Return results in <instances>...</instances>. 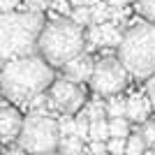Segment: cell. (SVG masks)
I'll use <instances>...</instances> for the list:
<instances>
[{"instance_id":"obj_1","label":"cell","mask_w":155,"mask_h":155,"mask_svg":"<svg viewBox=\"0 0 155 155\" xmlns=\"http://www.w3.org/2000/svg\"><path fill=\"white\" fill-rule=\"evenodd\" d=\"M53 81V67L39 53L5 60L0 70V93L14 104H28L30 97L46 91Z\"/></svg>"},{"instance_id":"obj_2","label":"cell","mask_w":155,"mask_h":155,"mask_svg":"<svg viewBox=\"0 0 155 155\" xmlns=\"http://www.w3.org/2000/svg\"><path fill=\"white\" fill-rule=\"evenodd\" d=\"M42 26V12H0V60L35 53Z\"/></svg>"},{"instance_id":"obj_3","label":"cell","mask_w":155,"mask_h":155,"mask_svg":"<svg viewBox=\"0 0 155 155\" xmlns=\"http://www.w3.org/2000/svg\"><path fill=\"white\" fill-rule=\"evenodd\" d=\"M37 51L51 67H63L70 58L86 51L84 26L74 23L67 16H53L51 23H44L39 30Z\"/></svg>"},{"instance_id":"obj_4","label":"cell","mask_w":155,"mask_h":155,"mask_svg":"<svg viewBox=\"0 0 155 155\" xmlns=\"http://www.w3.org/2000/svg\"><path fill=\"white\" fill-rule=\"evenodd\" d=\"M118 60L137 79H148L155 74V23H134L123 32L118 44Z\"/></svg>"},{"instance_id":"obj_5","label":"cell","mask_w":155,"mask_h":155,"mask_svg":"<svg viewBox=\"0 0 155 155\" xmlns=\"http://www.w3.org/2000/svg\"><path fill=\"white\" fill-rule=\"evenodd\" d=\"M58 120L51 111H32L21 123V132L16 137L21 150L28 153H51L58 146Z\"/></svg>"},{"instance_id":"obj_6","label":"cell","mask_w":155,"mask_h":155,"mask_svg":"<svg viewBox=\"0 0 155 155\" xmlns=\"http://www.w3.org/2000/svg\"><path fill=\"white\" fill-rule=\"evenodd\" d=\"M130 81V72L118 58H102L93 65V72L88 77V84L97 95L109 97L114 93H120Z\"/></svg>"},{"instance_id":"obj_7","label":"cell","mask_w":155,"mask_h":155,"mask_svg":"<svg viewBox=\"0 0 155 155\" xmlns=\"http://www.w3.org/2000/svg\"><path fill=\"white\" fill-rule=\"evenodd\" d=\"M86 102L81 86L72 79H53L49 84V107L60 114H77Z\"/></svg>"},{"instance_id":"obj_8","label":"cell","mask_w":155,"mask_h":155,"mask_svg":"<svg viewBox=\"0 0 155 155\" xmlns=\"http://www.w3.org/2000/svg\"><path fill=\"white\" fill-rule=\"evenodd\" d=\"M21 123L23 118L16 109L12 107H0V141L2 143H9V141H16V137L21 132Z\"/></svg>"},{"instance_id":"obj_9","label":"cell","mask_w":155,"mask_h":155,"mask_svg":"<svg viewBox=\"0 0 155 155\" xmlns=\"http://www.w3.org/2000/svg\"><path fill=\"white\" fill-rule=\"evenodd\" d=\"M93 65H95V60L91 58V53L81 51L74 58L67 60L63 65V70H65V77L67 79H72V81L79 84V81H88V77H91V72H93Z\"/></svg>"},{"instance_id":"obj_10","label":"cell","mask_w":155,"mask_h":155,"mask_svg":"<svg viewBox=\"0 0 155 155\" xmlns=\"http://www.w3.org/2000/svg\"><path fill=\"white\" fill-rule=\"evenodd\" d=\"M148 111H150V100L148 97L139 95V93L125 97V118H130L132 123H143V120L148 118Z\"/></svg>"},{"instance_id":"obj_11","label":"cell","mask_w":155,"mask_h":155,"mask_svg":"<svg viewBox=\"0 0 155 155\" xmlns=\"http://www.w3.org/2000/svg\"><path fill=\"white\" fill-rule=\"evenodd\" d=\"M100 26V46H118L120 44V39H123V28L118 26L116 21H102V23H97Z\"/></svg>"},{"instance_id":"obj_12","label":"cell","mask_w":155,"mask_h":155,"mask_svg":"<svg viewBox=\"0 0 155 155\" xmlns=\"http://www.w3.org/2000/svg\"><path fill=\"white\" fill-rule=\"evenodd\" d=\"M56 148H58L60 153H65V155H77V153H81L86 146H84V141H81L77 134H60Z\"/></svg>"},{"instance_id":"obj_13","label":"cell","mask_w":155,"mask_h":155,"mask_svg":"<svg viewBox=\"0 0 155 155\" xmlns=\"http://www.w3.org/2000/svg\"><path fill=\"white\" fill-rule=\"evenodd\" d=\"M109 139V125L104 118L100 120H91L88 125V141H107Z\"/></svg>"},{"instance_id":"obj_14","label":"cell","mask_w":155,"mask_h":155,"mask_svg":"<svg viewBox=\"0 0 155 155\" xmlns=\"http://www.w3.org/2000/svg\"><path fill=\"white\" fill-rule=\"evenodd\" d=\"M109 125V137H118V139H125L130 134V123L125 116H114L107 120Z\"/></svg>"},{"instance_id":"obj_15","label":"cell","mask_w":155,"mask_h":155,"mask_svg":"<svg viewBox=\"0 0 155 155\" xmlns=\"http://www.w3.org/2000/svg\"><path fill=\"white\" fill-rule=\"evenodd\" d=\"M104 111H107V116L114 118V116H125V97H120L118 93L109 95L107 104H104Z\"/></svg>"},{"instance_id":"obj_16","label":"cell","mask_w":155,"mask_h":155,"mask_svg":"<svg viewBox=\"0 0 155 155\" xmlns=\"http://www.w3.org/2000/svg\"><path fill=\"white\" fill-rule=\"evenodd\" d=\"M88 12H91V23H102V21L109 19V5L104 0H97V2L88 5Z\"/></svg>"},{"instance_id":"obj_17","label":"cell","mask_w":155,"mask_h":155,"mask_svg":"<svg viewBox=\"0 0 155 155\" xmlns=\"http://www.w3.org/2000/svg\"><path fill=\"white\" fill-rule=\"evenodd\" d=\"M143 150H146V143H143V139H141L139 132H132V134L125 137V153L139 155V153H143Z\"/></svg>"},{"instance_id":"obj_18","label":"cell","mask_w":155,"mask_h":155,"mask_svg":"<svg viewBox=\"0 0 155 155\" xmlns=\"http://www.w3.org/2000/svg\"><path fill=\"white\" fill-rule=\"evenodd\" d=\"M67 16H70L74 23H79V26H88V23H91V12H88V5H77V7H72Z\"/></svg>"},{"instance_id":"obj_19","label":"cell","mask_w":155,"mask_h":155,"mask_svg":"<svg viewBox=\"0 0 155 155\" xmlns=\"http://www.w3.org/2000/svg\"><path fill=\"white\" fill-rule=\"evenodd\" d=\"M141 139H143V143H146V148H153L155 150V120H143V125H141Z\"/></svg>"},{"instance_id":"obj_20","label":"cell","mask_w":155,"mask_h":155,"mask_svg":"<svg viewBox=\"0 0 155 155\" xmlns=\"http://www.w3.org/2000/svg\"><path fill=\"white\" fill-rule=\"evenodd\" d=\"M88 125H91V120H88L86 114L81 111V114L74 118V134H77L81 141H88Z\"/></svg>"},{"instance_id":"obj_21","label":"cell","mask_w":155,"mask_h":155,"mask_svg":"<svg viewBox=\"0 0 155 155\" xmlns=\"http://www.w3.org/2000/svg\"><path fill=\"white\" fill-rule=\"evenodd\" d=\"M86 118L88 120H100V118H107V111H104V104L100 100H93L88 107H86Z\"/></svg>"},{"instance_id":"obj_22","label":"cell","mask_w":155,"mask_h":155,"mask_svg":"<svg viewBox=\"0 0 155 155\" xmlns=\"http://www.w3.org/2000/svg\"><path fill=\"white\" fill-rule=\"evenodd\" d=\"M137 12L141 14L146 21L155 23V0H137Z\"/></svg>"},{"instance_id":"obj_23","label":"cell","mask_w":155,"mask_h":155,"mask_svg":"<svg viewBox=\"0 0 155 155\" xmlns=\"http://www.w3.org/2000/svg\"><path fill=\"white\" fill-rule=\"evenodd\" d=\"M23 5L30 12H44L46 7L51 5V0H23Z\"/></svg>"},{"instance_id":"obj_24","label":"cell","mask_w":155,"mask_h":155,"mask_svg":"<svg viewBox=\"0 0 155 155\" xmlns=\"http://www.w3.org/2000/svg\"><path fill=\"white\" fill-rule=\"evenodd\" d=\"M107 150L109 153H125V139H118V137H109V143H107Z\"/></svg>"},{"instance_id":"obj_25","label":"cell","mask_w":155,"mask_h":155,"mask_svg":"<svg viewBox=\"0 0 155 155\" xmlns=\"http://www.w3.org/2000/svg\"><path fill=\"white\" fill-rule=\"evenodd\" d=\"M51 2H53V9H56L53 14H60V16H67V14H70V9H72L70 0H51Z\"/></svg>"},{"instance_id":"obj_26","label":"cell","mask_w":155,"mask_h":155,"mask_svg":"<svg viewBox=\"0 0 155 155\" xmlns=\"http://www.w3.org/2000/svg\"><path fill=\"white\" fill-rule=\"evenodd\" d=\"M146 95L150 100V107L155 109V74H150L148 81H146Z\"/></svg>"},{"instance_id":"obj_27","label":"cell","mask_w":155,"mask_h":155,"mask_svg":"<svg viewBox=\"0 0 155 155\" xmlns=\"http://www.w3.org/2000/svg\"><path fill=\"white\" fill-rule=\"evenodd\" d=\"M21 0H0V12H12L19 7Z\"/></svg>"},{"instance_id":"obj_28","label":"cell","mask_w":155,"mask_h":155,"mask_svg":"<svg viewBox=\"0 0 155 155\" xmlns=\"http://www.w3.org/2000/svg\"><path fill=\"white\" fill-rule=\"evenodd\" d=\"M88 150H91V153H107V143L104 141H91Z\"/></svg>"},{"instance_id":"obj_29","label":"cell","mask_w":155,"mask_h":155,"mask_svg":"<svg viewBox=\"0 0 155 155\" xmlns=\"http://www.w3.org/2000/svg\"><path fill=\"white\" fill-rule=\"evenodd\" d=\"M104 2H107L109 7H120V5H127L130 0H104Z\"/></svg>"},{"instance_id":"obj_30","label":"cell","mask_w":155,"mask_h":155,"mask_svg":"<svg viewBox=\"0 0 155 155\" xmlns=\"http://www.w3.org/2000/svg\"><path fill=\"white\" fill-rule=\"evenodd\" d=\"M70 5H72V7H77V5H84V0H70Z\"/></svg>"},{"instance_id":"obj_31","label":"cell","mask_w":155,"mask_h":155,"mask_svg":"<svg viewBox=\"0 0 155 155\" xmlns=\"http://www.w3.org/2000/svg\"><path fill=\"white\" fill-rule=\"evenodd\" d=\"M93 2H97V0H84V5H93Z\"/></svg>"}]
</instances>
